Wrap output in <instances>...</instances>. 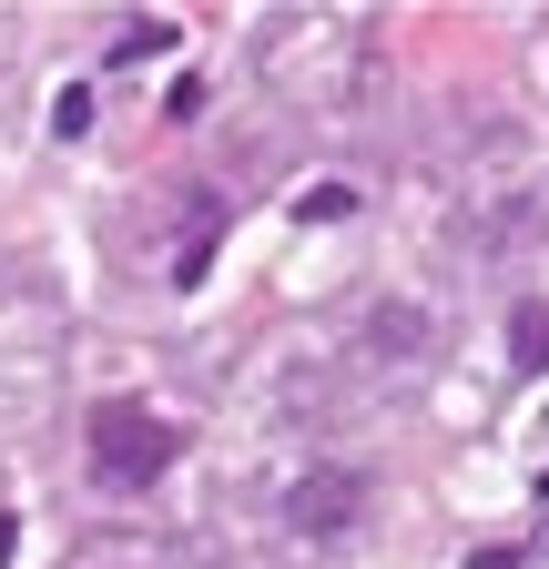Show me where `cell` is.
Listing matches in <instances>:
<instances>
[{
	"mask_svg": "<svg viewBox=\"0 0 549 569\" xmlns=\"http://www.w3.org/2000/svg\"><path fill=\"white\" fill-rule=\"evenodd\" d=\"M51 132H61V142H82V132H92V92H82V82L51 102Z\"/></svg>",
	"mask_w": 549,
	"mask_h": 569,
	"instance_id": "8992f818",
	"label": "cell"
},
{
	"mask_svg": "<svg viewBox=\"0 0 549 569\" xmlns=\"http://www.w3.org/2000/svg\"><path fill=\"white\" fill-rule=\"evenodd\" d=\"M357 509H367V468H306V478L286 488V529H296V539H336Z\"/></svg>",
	"mask_w": 549,
	"mask_h": 569,
	"instance_id": "7a4b0ae2",
	"label": "cell"
},
{
	"mask_svg": "<svg viewBox=\"0 0 549 569\" xmlns=\"http://www.w3.org/2000/svg\"><path fill=\"white\" fill-rule=\"evenodd\" d=\"M82 448H92V478H102V488H153V478L183 458V427L153 417L143 397H102L92 427H82Z\"/></svg>",
	"mask_w": 549,
	"mask_h": 569,
	"instance_id": "6da1fadb",
	"label": "cell"
},
{
	"mask_svg": "<svg viewBox=\"0 0 549 569\" xmlns=\"http://www.w3.org/2000/svg\"><path fill=\"white\" fill-rule=\"evenodd\" d=\"M214 224H224V213L193 203V234H183V254H173V284H203V264H214Z\"/></svg>",
	"mask_w": 549,
	"mask_h": 569,
	"instance_id": "5b68a950",
	"label": "cell"
},
{
	"mask_svg": "<svg viewBox=\"0 0 549 569\" xmlns=\"http://www.w3.org/2000/svg\"><path fill=\"white\" fill-rule=\"evenodd\" d=\"M428 336H438L428 306H377V316H367V346H377V356H428Z\"/></svg>",
	"mask_w": 549,
	"mask_h": 569,
	"instance_id": "3957f363",
	"label": "cell"
},
{
	"mask_svg": "<svg viewBox=\"0 0 549 569\" xmlns=\"http://www.w3.org/2000/svg\"><path fill=\"white\" fill-rule=\"evenodd\" d=\"M468 569H519V549H468Z\"/></svg>",
	"mask_w": 549,
	"mask_h": 569,
	"instance_id": "9c48e42d",
	"label": "cell"
},
{
	"mask_svg": "<svg viewBox=\"0 0 549 569\" xmlns=\"http://www.w3.org/2000/svg\"><path fill=\"white\" fill-rule=\"evenodd\" d=\"M509 367H529V377L549 367V306H519L509 316Z\"/></svg>",
	"mask_w": 549,
	"mask_h": 569,
	"instance_id": "277c9868",
	"label": "cell"
},
{
	"mask_svg": "<svg viewBox=\"0 0 549 569\" xmlns=\"http://www.w3.org/2000/svg\"><path fill=\"white\" fill-rule=\"evenodd\" d=\"M153 51H163V21H132V31H122V51H112V61H153Z\"/></svg>",
	"mask_w": 549,
	"mask_h": 569,
	"instance_id": "ba28073f",
	"label": "cell"
},
{
	"mask_svg": "<svg viewBox=\"0 0 549 569\" xmlns=\"http://www.w3.org/2000/svg\"><path fill=\"white\" fill-rule=\"evenodd\" d=\"M336 213H357V193H347V183H316V193H306V224H336Z\"/></svg>",
	"mask_w": 549,
	"mask_h": 569,
	"instance_id": "52a82bcc",
	"label": "cell"
}]
</instances>
